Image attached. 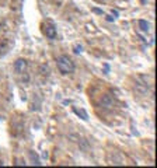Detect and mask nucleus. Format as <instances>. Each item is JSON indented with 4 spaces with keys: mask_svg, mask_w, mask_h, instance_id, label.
Returning a JSON list of instances; mask_svg holds the SVG:
<instances>
[{
    "mask_svg": "<svg viewBox=\"0 0 157 168\" xmlns=\"http://www.w3.org/2000/svg\"><path fill=\"white\" fill-rule=\"evenodd\" d=\"M56 64H58V69H59V72L62 74H70V73L74 72V63L72 62L69 56H59L58 60H56Z\"/></svg>",
    "mask_w": 157,
    "mask_h": 168,
    "instance_id": "obj_1",
    "label": "nucleus"
},
{
    "mask_svg": "<svg viewBox=\"0 0 157 168\" xmlns=\"http://www.w3.org/2000/svg\"><path fill=\"white\" fill-rule=\"evenodd\" d=\"M27 66H28V63L25 59H17L16 63H14V70H16V73H19V74H23L27 70Z\"/></svg>",
    "mask_w": 157,
    "mask_h": 168,
    "instance_id": "obj_2",
    "label": "nucleus"
},
{
    "mask_svg": "<svg viewBox=\"0 0 157 168\" xmlns=\"http://www.w3.org/2000/svg\"><path fill=\"white\" fill-rule=\"evenodd\" d=\"M44 34H45L49 39H53L56 36V28L52 25V24H46L45 27H44Z\"/></svg>",
    "mask_w": 157,
    "mask_h": 168,
    "instance_id": "obj_3",
    "label": "nucleus"
},
{
    "mask_svg": "<svg viewBox=\"0 0 157 168\" xmlns=\"http://www.w3.org/2000/svg\"><path fill=\"white\" fill-rule=\"evenodd\" d=\"M139 28L143 32H149L150 31V24H149L146 20H139Z\"/></svg>",
    "mask_w": 157,
    "mask_h": 168,
    "instance_id": "obj_4",
    "label": "nucleus"
},
{
    "mask_svg": "<svg viewBox=\"0 0 157 168\" xmlns=\"http://www.w3.org/2000/svg\"><path fill=\"white\" fill-rule=\"evenodd\" d=\"M73 112L76 115H78V116H81V119L83 121H87L88 116H87V112L84 111V109H77V108H73Z\"/></svg>",
    "mask_w": 157,
    "mask_h": 168,
    "instance_id": "obj_5",
    "label": "nucleus"
},
{
    "mask_svg": "<svg viewBox=\"0 0 157 168\" xmlns=\"http://www.w3.org/2000/svg\"><path fill=\"white\" fill-rule=\"evenodd\" d=\"M81 52V46H74V53H80Z\"/></svg>",
    "mask_w": 157,
    "mask_h": 168,
    "instance_id": "obj_6",
    "label": "nucleus"
},
{
    "mask_svg": "<svg viewBox=\"0 0 157 168\" xmlns=\"http://www.w3.org/2000/svg\"><path fill=\"white\" fill-rule=\"evenodd\" d=\"M94 11H96V13H98V14H102V11H101V10H98V9H94Z\"/></svg>",
    "mask_w": 157,
    "mask_h": 168,
    "instance_id": "obj_7",
    "label": "nucleus"
},
{
    "mask_svg": "<svg viewBox=\"0 0 157 168\" xmlns=\"http://www.w3.org/2000/svg\"><path fill=\"white\" fill-rule=\"evenodd\" d=\"M140 1H142L143 4H144V3H147V0H140Z\"/></svg>",
    "mask_w": 157,
    "mask_h": 168,
    "instance_id": "obj_8",
    "label": "nucleus"
},
{
    "mask_svg": "<svg viewBox=\"0 0 157 168\" xmlns=\"http://www.w3.org/2000/svg\"><path fill=\"white\" fill-rule=\"evenodd\" d=\"M1 165H3V163H1V160H0V167H1Z\"/></svg>",
    "mask_w": 157,
    "mask_h": 168,
    "instance_id": "obj_9",
    "label": "nucleus"
}]
</instances>
